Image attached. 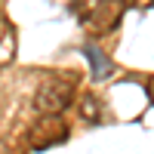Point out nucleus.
<instances>
[{"label": "nucleus", "mask_w": 154, "mask_h": 154, "mask_svg": "<svg viewBox=\"0 0 154 154\" xmlns=\"http://www.w3.org/2000/svg\"><path fill=\"white\" fill-rule=\"evenodd\" d=\"M74 102V80L71 77H46L34 96V108L43 117H56Z\"/></svg>", "instance_id": "1"}, {"label": "nucleus", "mask_w": 154, "mask_h": 154, "mask_svg": "<svg viewBox=\"0 0 154 154\" xmlns=\"http://www.w3.org/2000/svg\"><path fill=\"white\" fill-rule=\"evenodd\" d=\"M123 9H126V0H102V3L89 12V25H93V31H114L117 28V22L123 16Z\"/></svg>", "instance_id": "2"}, {"label": "nucleus", "mask_w": 154, "mask_h": 154, "mask_svg": "<svg viewBox=\"0 0 154 154\" xmlns=\"http://www.w3.org/2000/svg\"><path fill=\"white\" fill-rule=\"evenodd\" d=\"M80 53L86 56V62H89V68H93V80H108V77L114 74V62L102 53L99 46H93V43H86Z\"/></svg>", "instance_id": "3"}, {"label": "nucleus", "mask_w": 154, "mask_h": 154, "mask_svg": "<svg viewBox=\"0 0 154 154\" xmlns=\"http://www.w3.org/2000/svg\"><path fill=\"white\" fill-rule=\"evenodd\" d=\"M80 117L86 123H99V117H102V102L93 93H83L80 96Z\"/></svg>", "instance_id": "4"}]
</instances>
